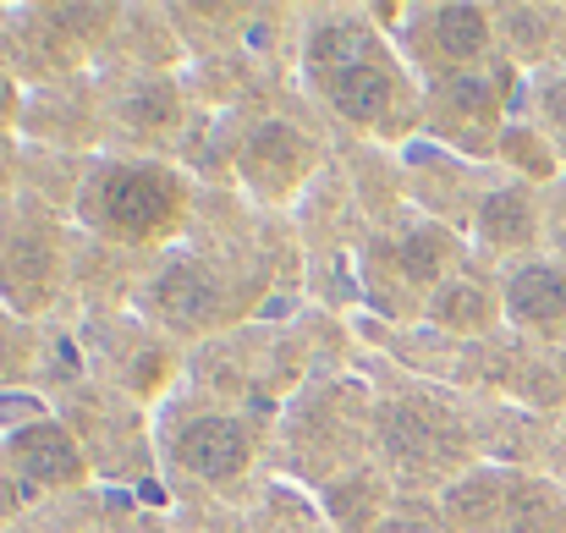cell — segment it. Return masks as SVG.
<instances>
[{
	"label": "cell",
	"mask_w": 566,
	"mask_h": 533,
	"mask_svg": "<svg viewBox=\"0 0 566 533\" xmlns=\"http://www.w3.org/2000/svg\"><path fill=\"white\" fill-rule=\"evenodd\" d=\"M385 446H390V457H396V462L423 468V462H440V457L451 451V429H446L434 412L396 401V407L385 412Z\"/></svg>",
	"instance_id": "5"
},
{
	"label": "cell",
	"mask_w": 566,
	"mask_h": 533,
	"mask_svg": "<svg viewBox=\"0 0 566 533\" xmlns=\"http://www.w3.org/2000/svg\"><path fill=\"white\" fill-rule=\"evenodd\" d=\"M385 533H434V529H429V523H390Z\"/></svg>",
	"instance_id": "14"
},
{
	"label": "cell",
	"mask_w": 566,
	"mask_h": 533,
	"mask_svg": "<svg viewBox=\"0 0 566 533\" xmlns=\"http://www.w3.org/2000/svg\"><path fill=\"white\" fill-rule=\"evenodd\" d=\"M17 506V495H11V468H0V518Z\"/></svg>",
	"instance_id": "12"
},
{
	"label": "cell",
	"mask_w": 566,
	"mask_h": 533,
	"mask_svg": "<svg viewBox=\"0 0 566 533\" xmlns=\"http://www.w3.org/2000/svg\"><path fill=\"white\" fill-rule=\"evenodd\" d=\"M155 309L171 320V325H203L214 314V281L192 264H177L155 281Z\"/></svg>",
	"instance_id": "7"
},
{
	"label": "cell",
	"mask_w": 566,
	"mask_h": 533,
	"mask_svg": "<svg viewBox=\"0 0 566 533\" xmlns=\"http://www.w3.org/2000/svg\"><path fill=\"white\" fill-rule=\"evenodd\" d=\"M6 462H11L17 473L39 479V484H72V479H83V457H77L72 435L55 429V424H28V429H17V435L6 440Z\"/></svg>",
	"instance_id": "4"
},
{
	"label": "cell",
	"mask_w": 566,
	"mask_h": 533,
	"mask_svg": "<svg viewBox=\"0 0 566 533\" xmlns=\"http://www.w3.org/2000/svg\"><path fill=\"white\" fill-rule=\"evenodd\" d=\"M484 237H490L495 248L528 242V237H534V209H528V198H523V192H495V198L484 203Z\"/></svg>",
	"instance_id": "8"
},
{
	"label": "cell",
	"mask_w": 566,
	"mask_h": 533,
	"mask_svg": "<svg viewBox=\"0 0 566 533\" xmlns=\"http://www.w3.org/2000/svg\"><path fill=\"white\" fill-rule=\"evenodd\" d=\"M6 357H11V325L0 320V368H6Z\"/></svg>",
	"instance_id": "13"
},
{
	"label": "cell",
	"mask_w": 566,
	"mask_h": 533,
	"mask_svg": "<svg viewBox=\"0 0 566 533\" xmlns=\"http://www.w3.org/2000/svg\"><path fill=\"white\" fill-rule=\"evenodd\" d=\"M177 209H182V187L155 166H111L83 192V215L122 237H155L177 220Z\"/></svg>",
	"instance_id": "2"
},
{
	"label": "cell",
	"mask_w": 566,
	"mask_h": 533,
	"mask_svg": "<svg viewBox=\"0 0 566 533\" xmlns=\"http://www.w3.org/2000/svg\"><path fill=\"white\" fill-rule=\"evenodd\" d=\"M545 111L566 127V83H551V88H545Z\"/></svg>",
	"instance_id": "11"
},
{
	"label": "cell",
	"mask_w": 566,
	"mask_h": 533,
	"mask_svg": "<svg viewBox=\"0 0 566 533\" xmlns=\"http://www.w3.org/2000/svg\"><path fill=\"white\" fill-rule=\"evenodd\" d=\"M314 77H325V94L347 122H379L390 105V66L358 22H331L314 33Z\"/></svg>",
	"instance_id": "1"
},
{
	"label": "cell",
	"mask_w": 566,
	"mask_h": 533,
	"mask_svg": "<svg viewBox=\"0 0 566 533\" xmlns=\"http://www.w3.org/2000/svg\"><path fill=\"white\" fill-rule=\"evenodd\" d=\"M506 309L517 325H562L566 320V275L551 264H523L506 286Z\"/></svg>",
	"instance_id": "6"
},
{
	"label": "cell",
	"mask_w": 566,
	"mask_h": 533,
	"mask_svg": "<svg viewBox=\"0 0 566 533\" xmlns=\"http://www.w3.org/2000/svg\"><path fill=\"white\" fill-rule=\"evenodd\" d=\"M434 22H440V44L451 50V55H473V50H484V17L473 11V6H446V11H434Z\"/></svg>",
	"instance_id": "10"
},
{
	"label": "cell",
	"mask_w": 566,
	"mask_h": 533,
	"mask_svg": "<svg viewBox=\"0 0 566 533\" xmlns=\"http://www.w3.org/2000/svg\"><path fill=\"white\" fill-rule=\"evenodd\" d=\"M248 160H253V171H264V177L275 171V187H281V181L303 166V144H297L286 127H264V133L248 144Z\"/></svg>",
	"instance_id": "9"
},
{
	"label": "cell",
	"mask_w": 566,
	"mask_h": 533,
	"mask_svg": "<svg viewBox=\"0 0 566 533\" xmlns=\"http://www.w3.org/2000/svg\"><path fill=\"white\" fill-rule=\"evenodd\" d=\"M562 259H566V226H562Z\"/></svg>",
	"instance_id": "15"
},
{
	"label": "cell",
	"mask_w": 566,
	"mask_h": 533,
	"mask_svg": "<svg viewBox=\"0 0 566 533\" xmlns=\"http://www.w3.org/2000/svg\"><path fill=\"white\" fill-rule=\"evenodd\" d=\"M177 462L198 479H231L248 468V435L231 418H192L177 435Z\"/></svg>",
	"instance_id": "3"
}]
</instances>
